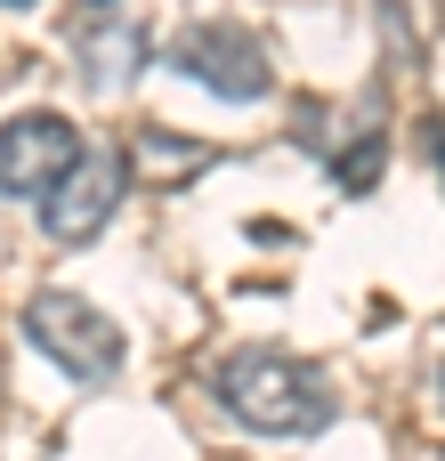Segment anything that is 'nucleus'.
I'll return each instance as SVG.
<instances>
[{"label": "nucleus", "instance_id": "423d86ee", "mask_svg": "<svg viewBox=\"0 0 445 461\" xmlns=\"http://www.w3.org/2000/svg\"><path fill=\"white\" fill-rule=\"evenodd\" d=\"M138 57H146V32L97 8V24L81 32V73H89V89H97V97H122V89L138 81Z\"/></svg>", "mask_w": 445, "mask_h": 461}, {"label": "nucleus", "instance_id": "1a4fd4ad", "mask_svg": "<svg viewBox=\"0 0 445 461\" xmlns=\"http://www.w3.org/2000/svg\"><path fill=\"white\" fill-rule=\"evenodd\" d=\"M438 405H445V348H438Z\"/></svg>", "mask_w": 445, "mask_h": 461}, {"label": "nucleus", "instance_id": "7ed1b4c3", "mask_svg": "<svg viewBox=\"0 0 445 461\" xmlns=\"http://www.w3.org/2000/svg\"><path fill=\"white\" fill-rule=\"evenodd\" d=\"M170 73L203 81V89H211V97H227V105H243V97H268V89H276L268 49H259V41H251V24H235V16L186 24V32L170 41Z\"/></svg>", "mask_w": 445, "mask_h": 461}, {"label": "nucleus", "instance_id": "f257e3e1", "mask_svg": "<svg viewBox=\"0 0 445 461\" xmlns=\"http://www.w3.org/2000/svg\"><path fill=\"white\" fill-rule=\"evenodd\" d=\"M211 397L227 421H243L251 438H316L341 397L332 381L308 365V357H284V348H235L219 373H211Z\"/></svg>", "mask_w": 445, "mask_h": 461}, {"label": "nucleus", "instance_id": "0eeeda50", "mask_svg": "<svg viewBox=\"0 0 445 461\" xmlns=\"http://www.w3.org/2000/svg\"><path fill=\"white\" fill-rule=\"evenodd\" d=\"M138 162H154V170H170V178H178V170H203L211 154H203V146H170L162 130H138Z\"/></svg>", "mask_w": 445, "mask_h": 461}, {"label": "nucleus", "instance_id": "39448f33", "mask_svg": "<svg viewBox=\"0 0 445 461\" xmlns=\"http://www.w3.org/2000/svg\"><path fill=\"white\" fill-rule=\"evenodd\" d=\"M81 154L89 146L65 113H16L0 122V194H49Z\"/></svg>", "mask_w": 445, "mask_h": 461}, {"label": "nucleus", "instance_id": "20e7f679", "mask_svg": "<svg viewBox=\"0 0 445 461\" xmlns=\"http://www.w3.org/2000/svg\"><path fill=\"white\" fill-rule=\"evenodd\" d=\"M122 186H130V162L122 154H81L49 194H41V235L49 243H89L105 219H114V203H122Z\"/></svg>", "mask_w": 445, "mask_h": 461}, {"label": "nucleus", "instance_id": "9b49d317", "mask_svg": "<svg viewBox=\"0 0 445 461\" xmlns=\"http://www.w3.org/2000/svg\"><path fill=\"white\" fill-rule=\"evenodd\" d=\"M89 8H114V0H89Z\"/></svg>", "mask_w": 445, "mask_h": 461}, {"label": "nucleus", "instance_id": "9d476101", "mask_svg": "<svg viewBox=\"0 0 445 461\" xmlns=\"http://www.w3.org/2000/svg\"><path fill=\"white\" fill-rule=\"evenodd\" d=\"M0 8H32V0H0Z\"/></svg>", "mask_w": 445, "mask_h": 461}, {"label": "nucleus", "instance_id": "f03ea898", "mask_svg": "<svg viewBox=\"0 0 445 461\" xmlns=\"http://www.w3.org/2000/svg\"><path fill=\"white\" fill-rule=\"evenodd\" d=\"M24 340L57 365V373H73V381H114L122 373V357H130V340H122V324L105 316V308H89L81 292H32L24 300Z\"/></svg>", "mask_w": 445, "mask_h": 461}, {"label": "nucleus", "instance_id": "6e6552de", "mask_svg": "<svg viewBox=\"0 0 445 461\" xmlns=\"http://www.w3.org/2000/svg\"><path fill=\"white\" fill-rule=\"evenodd\" d=\"M430 154H438V170H445V122H430Z\"/></svg>", "mask_w": 445, "mask_h": 461}]
</instances>
